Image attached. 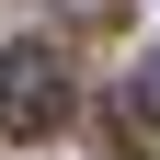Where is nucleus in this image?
<instances>
[{
	"instance_id": "1",
	"label": "nucleus",
	"mask_w": 160,
	"mask_h": 160,
	"mask_svg": "<svg viewBox=\"0 0 160 160\" xmlns=\"http://www.w3.org/2000/svg\"><path fill=\"white\" fill-rule=\"evenodd\" d=\"M69 114V57L57 46H0V126L12 137H46Z\"/></svg>"
},
{
	"instance_id": "2",
	"label": "nucleus",
	"mask_w": 160,
	"mask_h": 160,
	"mask_svg": "<svg viewBox=\"0 0 160 160\" xmlns=\"http://www.w3.org/2000/svg\"><path fill=\"white\" fill-rule=\"evenodd\" d=\"M126 114H137V126H160V46L137 57V80H126Z\"/></svg>"
},
{
	"instance_id": "3",
	"label": "nucleus",
	"mask_w": 160,
	"mask_h": 160,
	"mask_svg": "<svg viewBox=\"0 0 160 160\" xmlns=\"http://www.w3.org/2000/svg\"><path fill=\"white\" fill-rule=\"evenodd\" d=\"M57 23H92L103 34V23H126V0H57Z\"/></svg>"
}]
</instances>
